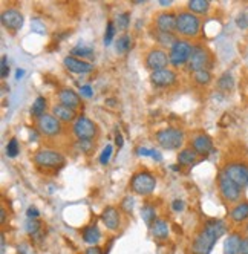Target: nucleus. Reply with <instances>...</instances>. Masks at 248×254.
<instances>
[{
  "label": "nucleus",
  "mask_w": 248,
  "mask_h": 254,
  "mask_svg": "<svg viewBox=\"0 0 248 254\" xmlns=\"http://www.w3.org/2000/svg\"><path fill=\"white\" fill-rule=\"evenodd\" d=\"M156 187V179L150 172H136L132 179H130V189L133 193L141 194V196H147L150 194Z\"/></svg>",
  "instance_id": "nucleus-4"
},
{
  "label": "nucleus",
  "mask_w": 248,
  "mask_h": 254,
  "mask_svg": "<svg viewBox=\"0 0 248 254\" xmlns=\"http://www.w3.org/2000/svg\"><path fill=\"white\" fill-rule=\"evenodd\" d=\"M156 42L161 43L163 46H173L176 43V37L175 34L172 32H161V31H156Z\"/></svg>",
  "instance_id": "nucleus-30"
},
{
  "label": "nucleus",
  "mask_w": 248,
  "mask_h": 254,
  "mask_svg": "<svg viewBox=\"0 0 248 254\" xmlns=\"http://www.w3.org/2000/svg\"><path fill=\"white\" fill-rule=\"evenodd\" d=\"M156 29L161 32H172L176 31V15L172 12H161L156 17Z\"/></svg>",
  "instance_id": "nucleus-17"
},
{
  "label": "nucleus",
  "mask_w": 248,
  "mask_h": 254,
  "mask_svg": "<svg viewBox=\"0 0 248 254\" xmlns=\"http://www.w3.org/2000/svg\"><path fill=\"white\" fill-rule=\"evenodd\" d=\"M155 138L159 146L166 150H176L184 144V132L175 127H167V129L156 132Z\"/></svg>",
  "instance_id": "nucleus-3"
},
{
  "label": "nucleus",
  "mask_w": 248,
  "mask_h": 254,
  "mask_svg": "<svg viewBox=\"0 0 248 254\" xmlns=\"http://www.w3.org/2000/svg\"><path fill=\"white\" fill-rule=\"evenodd\" d=\"M23 75H25V70H23V69H17V72H15V78H17V80H20Z\"/></svg>",
  "instance_id": "nucleus-49"
},
{
  "label": "nucleus",
  "mask_w": 248,
  "mask_h": 254,
  "mask_svg": "<svg viewBox=\"0 0 248 254\" xmlns=\"http://www.w3.org/2000/svg\"><path fill=\"white\" fill-rule=\"evenodd\" d=\"M218 183H219V191L222 194V197L225 199L227 202H236L241 199V187L236 186L232 179H230L228 176H225L222 172L219 175V179H218Z\"/></svg>",
  "instance_id": "nucleus-9"
},
{
  "label": "nucleus",
  "mask_w": 248,
  "mask_h": 254,
  "mask_svg": "<svg viewBox=\"0 0 248 254\" xmlns=\"http://www.w3.org/2000/svg\"><path fill=\"white\" fill-rule=\"evenodd\" d=\"M238 25L241 28H247L248 26V20H247V15H241L239 19H238Z\"/></svg>",
  "instance_id": "nucleus-47"
},
{
  "label": "nucleus",
  "mask_w": 248,
  "mask_h": 254,
  "mask_svg": "<svg viewBox=\"0 0 248 254\" xmlns=\"http://www.w3.org/2000/svg\"><path fill=\"white\" fill-rule=\"evenodd\" d=\"M0 214H2V224H5V221H6V211H5V208L0 210Z\"/></svg>",
  "instance_id": "nucleus-51"
},
{
  "label": "nucleus",
  "mask_w": 248,
  "mask_h": 254,
  "mask_svg": "<svg viewBox=\"0 0 248 254\" xmlns=\"http://www.w3.org/2000/svg\"><path fill=\"white\" fill-rule=\"evenodd\" d=\"M141 217H143V221H144L149 227H152V224L156 221V211H155V207L150 205V204L144 205L143 208H141Z\"/></svg>",
  "instance_id": "nucleus-28"
},
{
  "label": "nucleus",
  "mask_w": 248,
  "mask_h": 254,
  "mask_svg": "<svg viewBox=\"0 0 248 254\" xmlns=\"http://www.w3.org/2000/svg\"><path fill=\"white\" fill-rule=\"evenodd\" d=\"M150 228H152V236L156 241H166L169 238V224L166 219H156Z\"/></svg>",
  "instance_id": "nucleus-22"
},
{
  "label": "nucleus",
  "mask_w": 248,
  "mask_h": 254,
  "mask_svg": "<svg viewBox=\"0 0 248 254\" xmlns=\"http://www.w3.org/2000/svg\"><path fill=\"white\" fill-rule=\"evenodd\" d=\"M191 146L198 155H208L213 150V142H211V138L207 135H196L191 141Z\"/></svg>",
  "instance_id": "nucleus-18"
},
{
  "label": "nucleus",
  "mask_w": 248,
  "mask_h": 254,
  "mask_svg": "<svg viewBox=\"0 0 248 254\" xmlns=\"http://www.w3.org/2000/svg\"><path fill=\"white\" fill-rule=\"evenodd\" d=\"M26 214H28V217H29V219H35V217H39V210L37 208H35V207H29L28 208V211H26Z\"/></svg>",
  "instance_id": "nucleus-44"
},
{
  "label": "nucleus",
  "mask_w": 248,
  "mask_h": 254,
  "mask_svg": "<svg viewBox=\"0 0 248 254\" xmlns=\"http://www.w3.org/2000/svg\"><path fill=\"white\" fill-rule=\"evenodd\" d=\"M78 147L84 149V152H89L92 149V141H78Z\"/></svg>",
  "instance_id": "nucleus-43"
},
{
  "label": "nucleus",
  "mask_w": 248,
  "mask_h": 254,
  "mask_svg": "<svg viewBox=\"0 0 248 254\" xmlns=\"http://www.w3.org/2000/svg\"><path fill=\"white\" fill-rule=\"evenodd\" d=\"M2 25L6 28V29H11V31H17L23 26V15L19 9L15 8H8L2 12Z\"/></svg>",
  "instance_id": "nucleus-13"
},
{
  "label": "nucleus",
  "mask_w": 248,
  "mask_h": 254,
  "mask_svg": "<svg viewBox=\"0 0 248 254\" xmlns=\"http://www.w3.org/2000/svg\"><path fill=\"white\" fill-rule=\"evenodd\" d=\"M176 31L183 37H196L201 31V20L198 15H194L190 11H183L176 15Z\"/></svg>",
  "instance_id": "nucleus-2"
},
{
  "label": "nucleus",
  "mask_w": 248,
  "mask_h": 254,
  "mask_svg": "<svg viewBox=\"0 0 248 254\" xmlns=\"http://www.w3.org/2000/svg\"><path fill=\"white\" fill-rule=\"evenodd\" d=\"M37 129L45 136H57L62 132V121L57 120L54 115L45 114L37 120Z\"/></svg>",
  "instance_id": "nucleus-11"
},
{
  "label": "nucleus",
  "mask_w": 248,
  "mask_h": 254,
  "mask_svg": "<svg viewBox=\"0 0 248 254\" xmlns=\"http://www.w3.org/2000/svg\"><path fill=\"white\" fill-rule=\"evenodd\" d=\"M9 75V64H8V59L3 56L2 57V63H0V77H2V80L8 78Z\"/></svg>",
  "instance_id": "nucleus-38"
},
{
  "label": "nucleus",
  "mask_w": 248,
  "mask_h": 254,
  "mask_svg": "<svg viewBox=\"0 0 248 254\" xmlns=\"http://www.w3.org/2000/svg\"><path fill=\"white\" fill-rule=\"evenodd\" d=\"M208 62H210V57H208L207 49L204 46H201V45H194L193 46V52H191V57H190V62H188V69L191 72L205 70Z\"/></svg>",
  "instance_id": "nucleus-12"
},
{
  "label": "nucleus",
  "mask_w": 248,
  "mask_h": 254,
  "mask_svg": "<svg viewBox=\"0 0 248 254\" xmlns=\"http://www.w3.org/2000/svg\"><path fill=\"white\" fill-rule=\"evenodd\" d=\"M159 5H163V6H170V5H172V0H167V2H166V0H161V2H159Z\"/></svg>",
  "instance_id": "nucleus-52"
},
{
  "label": "nucleus",
  "mask_w": 248,
  "mask_h": 254,
  "mask_svg": "<svg viewBox=\"0 0 248 254\" xmlns=\"http://www.w3.org/2000/svg\"><path fill=\"white\" fill-rule=\"evenodd\" d=\"M2 254H5V248H6V242H5V234H2Z\"/></svg>",
  "instance_id": "nucleus-50"
},
{
  "label": "nucleus",
  "mask_w": 248,
  "mask_h": 254,
  "mask_svg": "<svg viewBox=\"0 0 248 254\" xmlns=\"http://www.w3.org/2000/svg\"><path fill=\"white\" fill-rule=\"evenodd\" d=\"M129 23H130V19H129V14L124 12V14H120L115 20V26L121 31H126L129 28Z\"/></svg>",
  "instance_id": "nucleus-36"
},
{
  "label": "nucleus",
  "mask_w": 248,
  "mask_h": 254,
  "mask_svg": "<svg viewBox=\"0 0 248 254\" xmlns=\"http://www.w3.org/2000/svg\"><path fill=\"white\" fill-rule=\"evenodd\" d=\"M230 217H232V221L236 224L247 221L248 219V202L238 204L232 211H230Z\"/></svg>",
  "instance_id": "nucleus-24"
},
{
  "label": "nucleus",
  "mask_w": 248,
  "mask_h": 254,
  "mask_svg": "<svg viewBox=\"0 0 248 254\" xmlns=\"http://www.w3.org/2000/svg\"><path fill=\"white\" fill-rule=\"evenodd\" d=\"M241 254H248V238H244V239H242V244H241Z\"/></svg>",
  "instance_id": "nucleus-46"
},
{
  "label": "nucleus",
  "mask_w": 248,
  "mask_h": 254,
  "mask_svg": "<svg viewBox=\"0 0 248 254\" xmlns=\"http://www.w3.org/2000/svg\"><path fill=\"white\" fill-rule=\"evenodd\" d=\"M115 31H117V26L114 22H108V26H106V32H104V45L106 46H109L115 37Z\"/></svg>",
  "instance_id": "nucleus-34"
},
{
  "label": "nucleus",
  "mask_w": 248,
  "mask_h": 254,
  "mask_svg": "<svg viewBox=\"0 0 248 254\" xmlns=\"http://www.w3.org/2000/svg\"><path fill=\"white\" fill-rule=\"evenodd\" d=\"M59 100H60V104L74 109V111L77 107H80V104H81L80 97L74 92L72 89H62L59 92Z\"/></svg>",
  "instance_id": "nucleus-19"
},
{
  "label": "nucleus",
  "mask_w": 248,
  "mask_h": 254,
  "mask_svg": "<svg viewBox=\"0 0 248 254\" xmlns=\"http://www.w3.org/2000/svg\"><path fill=\"white\" fill-rule=\"evenodd\" d=\"M45 111H46V98L37 97V100H35L31 106V115L39 120L40 117L45 115Z\"/></svg>",
  "instance_id": "nucleus-27"
},
{
  "label": "nucleus",
  "mask_w": 248,
  "mask_h": 254,
  "mask_svg": "<svg viewBox=\"0 0 248 254\" xmlns=\"http://www.w3.org/2000/svg\"><path fill=\"white\" fill-rule=\"evenodd\" d=\"M150 81L155 84V86H161V87H166V86H172L175 81H176V74L172 70V69H161V70H155L150 74Z\"/></svg>",
  "instance_id": "nucleus-15"
},
{
  "label": "nucleus",
  "mask_w": 248,
  "mask_h": 254,
  "mask_svg": "<svg viewBox=\"0 0 248 254\" xmlns=\"http://www.w3.org/2000/svg\"><path fill=\"white\" fill-rule=\"evenodd\" d=\"M84 254H103V250L98 245H92V247H89L86 250Z\"/></svg>",
  "instance_id": "nucleus-45"
},
{
  "label": "nucleus",
  "mask_w": 248,
  "mask_h": 254,
  "mask_svg": "<svg viewBox=\"0 0 248 254\" xmlns=\"http://www.w3.org/2000/svg\"><path fill=\"white\" fill-rule=\"evenodd\" d=\"M34 162L42 169H60L64 164V156L54 150H39L34 155Z\"/></svg>",
  "instance_id": "nucleus-7"
},
{
  "label": "nucleus",
  "mask_w": 248,
  "mask_h": 254,
  "mask_svg": "<svg viewBox=\"0 0 248 254\" xmlns=\"http://www.w3.org/2000/svg\"><path fill=\"white\" fill-rule=\"evenodd\" d=\"M115 141H117V146H118V147H121V146H123V136H121V133H120V132H117V135H115Z\"/></svg>",
  "instance_id": "nucleus-48"
},
{
  "label": "nucleus",
  "mask_w": 248,
  "mask_h": 254,
  "mask_svg": "<svg viewBox=\"0 0 248 254\" xmlns=\"http://www.w3.org/2000/svg\"><path fill=\"white\" fill-rule=\"evenodd\" d=\"M101 221L106 225V228L111 231H117L121 225V214L117 207H106L101 213Z\"/></svg>",
  "instance_id": "nucleus-14"
},
{
  "label": "nucleus",
  "mask_w": 248,
  "mask_h": 254,
  "mask_svg": "<svg viewBox=\"0 0 248 254\" xmlns=\"http://www.w3.org/2000/svg\"><path fill=\"white\" fill-rule=\"evenodd\" d=\"M19 150H20L19 142H17L15 138H11L9 142L6 144V155H8V158H15L17 155H19Z\"/></svg>",
  "instance_id": "nucleus-35"
},
{
  "label": "nucleus",
  "mask_w": 248,
  "mask_h": 254,
  "mask_svg": "<svg viewBox=\"0 0 248 254\" xmlns=\"http://www.w3.org/2000/svg\"><path fill=\"white\" fill-rule=\"evenodd\" d=\"M63 64L66 66V69H69L70 72H75V74H87V72H91L94 69L91 63H87L77 57H72V56H67L63 60Z\"/></svg>",
  "instance_id": "nucleus-16"
},
{
  "label": "nucleus",
  "mask_w": 248,
  "mask_h": 254,
  "mask_svg": "<svg viewBox=\"0 0 248 254\" xmlns=\"http://www.w3.org/2000/svg\"><path fill=\"white\" fill-rule=\"evenodd\" d=\"M193 52V46L186 42V40H176V43L170 48L169 52V59H170V64L175 67H180L186 63L190 62Z\"/></svg>",
  "instance_id": "nucleus-5"
},
{
  "label": "nucleus",
  "mask_w": 248,
  "mask_h": 254,
  "mask_svg": "<svg viewBox=\"0 0 248 254\" xmlns=\"http://www.w3.org/2000/svg\"><path fill=\"white\" fill-rule=\"evenodd\" d=\"M218 86L221 90H232L233 86H235V80H233V75L230 74V72H225V74H222V77L218 80Z\"/></svg>",
  "instance_id": "nucleus-32"
},
{
  "label": "nucleus",
  "mask_w": 248,
  "mask_h": 254,
  "mask_svg": "<svg viewBox=\"0 0 248 254\" xmlns=\"http://www.w3.org/2000/svg\"><path fill=\"white\" fill-rule=\"evenodd\" d=\"M193 80H194V83H198L199 86H207L211 81V74L207 69L205 70L193 72Z\"/></svg>",
  "instance_id": "nucleus-33"
},
{
  "label": "nucleus",
  "mask_w": 248,
  "mask_h": 254,
  "mask_svg": "<svg viewBox=\"0 0 248 254\" xmlns=\"http://www.w3.org/2000/svg\"><path fill=\"white\" fill-rule=\"evenodd\" d=\"M52 115H54L57 120L63 121V123H70V121H74V118H75V111L59 103V104H56L54 107H52Z\"/></svg>",
  "instance_id": "nucleus-21"
},
{
  "label": "nucleus",
  "mask_w": 248,
  "mask_h": 254,
  "mask_svg": "<svg viewBox=\"0 0 248 254\" xmlns=\"http://www.w3.org/2000/svg\"><path fill=\"white\" fill-rule=\"evenodd\" d=\"M172 208H173V211H183L184 210V201L183 199H175V201L172 202Z\"/></svg>",
  "instance_id": "nucleus-41"
},
{
  "label": "nucleus",
  "mask_w": 248,
  "mask_h": 254,
  "mask_svg": "<svg viewBox=\"0 0 248 254\" xmlns=\"http://www.w3.org/2000/svg\"><path fill=\"white\" fill-rule=\"evenodd\" d=\"M72 130L78 141H92V139H95V136L98 133L97 124L92 120H89L87 117H83V115L75 120V123L72 126Z\"/></svg>",
  "instance_id": "nucleus-6"
},
{
  "label": "nucleus",
  "mask_w": 248,
  "mask_h": 254,
  "mask_svg": "<svg viewBox=\"0 0 248 254\" xmlns=\"http://www.w3.org/2000/svg\"><path fill=\"white\" fill-rule=\"evenodd\" d=\"M130 46H132V39H130V35H127V34H123L121 37H118V40L115 43L117 52H120V54L129 52Z\"/></svg>",
  "instance_id": "nucleus-29"
},
{
  "label": "nucleus",
  "mask_w": 248,
  "mask_h": 254,
  "mask_svg": "<svg viewBox=\"0 0 248 254\" xmlns=\"http://www.w3.org/2000/svg\"><path fill=\"white\" fill-rule=\"evenodd\" d=\"M227 231V225L221 219H210L204 224L191 244V254H210L215 244Z\"/></svg>",
  "instance_id": "nucleus-1"
},
{
  "label": "nucleus",
  "mask_w": 248,
  "mask_h": 254,
  "mask_svg": "<svg viewBox=\"0 0 248 254\" xmlns=\"http://www.w3.org/2000/svg\"><path fill=\"white\" fill-rule=\"evenodd\" d=\"M92 54H94V49L84 45H78L70 51V56L72 57H81V59H89L92 57Z\"/></svg>",
  "instance_id": "nucleus-31"
},
{
  "label": "nucleus",
  "mask_w": 248,
  "mask_h": 254,
  "mask_svg": "<svg viewBox=\"0 0 248 254\" xmlns=\"http://www.w3.org/2000/svg\"><path fill=\"white\" fill-rule=\"evenodd\" d=\"M39 228H40V222L37 221V219H29L28 221V224H26V231L29 233V234H35L39 231Z\"/></svg>",
  "instance_id": "nucleus-39"
},
{
  "label": "nucleus",
  "mask_w": 248,
  "mask_h": 254,
  "mask_svg": "<svg viewBox=\"0 0 248 254\" xmlns=\"http://www.w3.org/2000/svg\"><path fill=\"white\" fill-rule=\"evenodd\" d=\"M81 95L86 98H92L94 97V90L91 86H81Z\"/></svg>",
  "instance_id": "nucleus-42"
},
{
  "label": "nucleus",
  "mask_w": 248,
  "mask_h": 254,
  "mask_svg": "<svg viewBox=\"0 0 248 254\" xmlns=\"http://www.w3.org/2000/svg\"><path fill=\"white\" fill-rule=\"evenodd\" d=\"M111 156H112V146H111V144H108V146L104 147L103 153L100 155V162H101L103 166H106L109 162Z\"/></svg>",
  "instance_id": "nucleus-37"
},
{
  "label": "nucleus",
  "mask_w": 248,
  "mask_h": 254,
  "mask_svg": "<svg viewBox=\"0 0 248 254\" xmlns=\"http://www.w3.org/2000/svg\"><path fill=\"white\" fill-rule=\"evenodd\" d=\"M196 159H198V153L191 149H184L178 155V162L181 166H191L196 162Z\"/></svg>",
  "instance_id": "nucleus-25"
},
{
  "label": "nucleus",
  "mask_w": 248,
  "mask_h": 254,
  "mask_svg": "<svg viewBox=\"0 0 248 254\" xmlns=\"http://www.w3.org/2000/svg\"><path fill=\"white\" fill-rule=\"evenodd\" d=\"M170 64V59L167 54L163 49H150L146 56V66L147 69H150L152 72L155 70H161V69H167V66Z\"/></svg>",
  "instance_id": "nucleus-10"
},
{
  "label": "nucleus",
  "mask_w": 248,
  "mask_h": 254,
  "mask_svg": "<svg viewBox=\"0 0 248 254\" xmlns=\"http://www.w3.org/2000/svg\"><path fill=\"white\" fill-rule=\"evenodd\" d=\"M247 230H248V225H247Z\"/></svg>",
  "instance_id": "nucleus-53"
},
{
  "label": "nucleus",
  "mask_w": 248,
  "mask_h": 254,
  "mask_svg": "<svg viewBox=\"0 0 248 254\" xmlns=\"http://www.w3.org/2000/svg\"><path fill=\"white\" fill-rule=\"evenodd\" d=\"M81 236H83V241L86 244H89L91 247L97 245L100 242V239H101V233H100V230H98V227L95 224L84 227L83 231H81Z\"/></svg>",
  "instance_id": "nucleus-23"
},
{
  "label": "nucleus",
  "mask_w": 248,
  "mask_h": 254,
  "mask_svg": "<svg viewBox=\"0 0 248 254\" xmlns=\"http://www.w3.org/2000/svg\"><path fill=\"white\" fill-rule=\"evenodd\" d=\"M225 176H228L233 181L236 186L241 189L248 186V167L245 164H239V162H232V164H227L225 169L222 170Z\"/></svg>",
  "instance_id": "nucleus-8"
},
{
  "label": "nucleus",
  "mask_w": 248,
  "mask_h": 254,
  "mask_svg": "<svg viewBox=\"0 0 248 254\" xmlns=\"http://www.w3.org/2000/svg\"><path fill=\"white\" fill-rule=\"evenodd\" d=\"M187 8L193 14H205L210 8V2L208 0H190Z\"/></svg>",
  "instance_id": "nucleus-26"
},
{
  "label": "nucleus",
  "mask_w": 248,
  "mask_h": 254,
  "mask_svg": "<svg viewBox=\"0 0 248 254\" xmlns=\"http://www.w3.org/2000/svg\"><path fill=\"white\" fill-rule=\"evenodd\" d=\"M242 236L239 233H232L227 236L224 242V254H241V244H242Z\"/></svg>",
  "instance_id": "nucleus-20"
},
{
  "label": "nucleus",
  "mask_w": 248,
  "mask_h": 254,
  "mask_svg": "<svg viewBox=\"0 0 248 254\" xmlns=\"http://www.w3.org/2000/svg\"><path fill=\"white\" fill-rule=\"evenodd\" d=\"M132 207H133V197H124L123 199V208L126 210V213H130L132 211Z\"/></svg>",
  "instance_id": "nucleus-40"
}]
</instances>
